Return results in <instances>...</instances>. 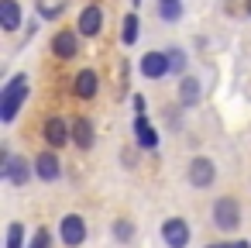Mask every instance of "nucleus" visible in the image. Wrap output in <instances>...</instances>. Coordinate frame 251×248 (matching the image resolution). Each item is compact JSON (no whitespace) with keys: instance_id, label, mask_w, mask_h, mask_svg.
<instances>
[{"instance_id":"26","label":"nucleus","mask_w":251,"mask_h":248,"mask_svg":"<svg viewBox=\"0 0 251 248\" xmlns=\"http://www.w3.org/2000/svg\"><path fill=\"white\" fill-rule=\"evenodd\" d=\"M244 14H248V18H251V0H244Z\"/></svg>"},{"instance_id":"16","label":"nucleus","mask_w":251,"mask_h":248,"mask_svg":"<svg viewBox=\"0 0 251 248\" xmlns=\"http://www.w3.org/2000/svg\"><path fill=\"white\" fill-rule=\"evenodd\" d=\"M73 141L86 152V148H93V121L90 117H76L73 121Z\"/></svg>"},{"instance_id":"9","label":"nucleus","mask_w":251,"mask_h":248,"mask_svg":"<svg viewBox=\"0 0 251 248\" xmlns=\"http://www.w3.org/2000/svg\"><path fill=\"white\" fill-rule=\"evenodd\" d=\"M35 176L45 179V183H55V179L62 176V162H59V155H55L52 148H45V152L35 155Z\"/></svg>"},{"instance_id":"15","label":"nucleus","mask_w":251,"mask_h":248,"mask_svg":"<svg viewBox=\"0 0 251 248\" xmlns=\"http://www.w3.org/2000/svg\"><path fill=\"white\" fill-rule=\"evenodd\" d=\"M0 28H4V31H18L21 28V7H18V0H0Z\"/></svg>"},{"instance_id":"22","label":"nucleus","mask_w":251,"mask_h":248,"mask_svg":"<svg viewBox=\"0 0 251 248\" xmlns=\"http://www.w3.org/2000/svg\"><path fill=\"white\" fill-rule=\"evenodd\" d=\"M62 7H66V4H45V0H38V11H42V18H52V21L62 14Z\"/></svg>"},{"instance_id":"13","label":"nucleus","mask_w":251,"mask_h":248,"mask_svg":"<svg viewBox=\"0 0 251 248\" xmlns=\"http://www.w3.org/2000/svg\"><path fill=\"white\" fill-rule=\"evenodd\" d=\"M200 97H203L200 80H196V76H182V80H179V104H182V107H196Z\"/></svg>"},{"instance_id":"25","label":"nucleus","mask_w":251,"mask_h":248,"mask_svg":"<svg viewBox=\"0 0 251 248\" xmlns=\"http://www.w3.org/2000/svg\"><path fill=\"white\" fill-rule=\"evenodd\" d=\"M227 248H251V241H230Z\"/></svg>"},{"instance_id":"24","label":"nucleus","mask_w":251,"mask_h":248,"mask_svg":"<svg viewBox=\"0 0 251 248\" xmlns=\"http://www.w3.org/2000/svg\"><path fill=\"white\" fill-rule=\"evenodd\" d=\"M131 107H134V114H145V97L134 93V97H131Z\"/></svg>"},{"instance_id":"3","label":"nucleus","mask_w":251,"mask_h":248,"mask_svg":"<svg viewBox=\"0 0 251 248\" xmlns=\"http://www.w3.org/2000/svg\"><path fill=\"white\" fill-rule=\"evenodd\" d=\"M86 234H90V227H86V220H83L79 214H66V217L59 220V238H62V245L79 248V245L86 241Z\"/></svg>"},{"instance_id":"18","label":"nucleus","mask_w":251,"mask_h":248,"mask_svg":"<svg viewBox=\"0 0 251 248\" xmlns=\"http://www.w3.org/2000/svg\"><path fill=\"white\" fill-rule=\"evenodd\" d=\"M138 35H141V21H138V14H127V18H124L121 42H124V45H134V42H138Z\"/></svg>"},{"instance_id":"1","label":"nucleus","mask_w":251,"mask_h":248,"mask_svg":"<svg viewBox=\"0 0 251 248\" xmlns=\"http://www.w3.org/2000/svg\"><path fill=\"white\" fill-rule=\"evenodd\" d=\"M28 90H31L28 73H18V76H14L4 90H0V121H4V124H11V121L18 117L21 104L28 100Z\"/></svg>"},{"instance_id":"12","label":"nucleus","mask_w":251,"mask_h":248,"mask_svg":"<svg viewBox=\"0 0 251 248\" xmlns=\"http://www.w3.org/2000/svg\"><path fill=\"white\" fill-rule=\"evenodd\" d=\"M97 90H100L97 73H93V69H79V73H76V80H73V93H76L79 100H93V97H97Z\"/></svg>"},{"instance_id":"27","label":"nucleus","mask_w":251,"mask_h":248,"mask_svg":"<svg viewBox=\"0 0 251 248\" xmlns=\"http://www.w3.org/2000/svg\"><path fill=\"white\" fill-rule=\"evenodd\" d=\"M206 248H227V245H206Z\"/></svg>"},{"instance_id":"11","label":"nucleus","mask_w":251,"mask_h":248,"mask_svg":"<svg viewBox=\"0 0 251 248\" xmlns=\"http://www.w3.org/2000/svg\"><path fill=\"white\" fill-rule=\"evenodd\" d=\"M31 165H35V162H31ZM31 165H28V159H14V155H11V162L0 169V176H4L7 183H14V186H25V183L31 179V172H35Z\"/></svg>"},{"instance_id":"23","label":"nucleus","mask_w":251,"mask_h":248,"mask_svg":"<svg viewBox=\"0 0 251 248\" xmlns=\"http://www.w3.org/2000/svg\"><path fill=\"white\" fill-rule=\"evenodd\" d=\"M49 245H52V234H49V231H45V227H38V231H35V238H31V245H28V248H49Z\"/></svg>"},{"instance_id":"7","label":"nucleus","mask_w":251,"mask_h":248,"mask_svg":"<svg viewBox=\"0 0 251 248\" xmlns=\"http://www.w3.org/2000/svg\"><path fill=\"white\" fill-rule=\"evenodd\" d=\"M162 241H165V248H186L189 245V224L182 217L162 220Z\"/></svg>"},{"instance_id":"6","label":"nucleus","mask_w":251,"mask_h":248,"mask_svg":"<svg viewBox=\"0 0 251 248\" xmlns=\"http://www.w3.org/2000/svg\"><path fill=\"white\" fill-rule=\"evenodd\" d=\"M138 69H141V76H145V80H165V76L172 73L169 52H158V49H155V52H145Z\"/></svg>"},{"instance_id":"20","label":"nucleus","mask_w":251,"mask_h":248,"mask_svg":"<svg viewBox=\"0 0 251 248\" xmlns=\"http://www.w3.org/2000/svg\"><path fill=\"white\" fill-rule=\"evenodd\" d=\"M7 248H25V227L18 220L7 227Z\"/></svg>"},{"instance_id":"21","label":"nucleus","mask_w":251,"mask_h":248,"mask_svg":"<svg viewBox=\"0 0 251 248\" xmlns=\"http://www.w3.org/2000/svg\"><path fill=\"white\" fill-rule=\"evenodd\" d=\"M169 62H172V73H182V69H186V52L172 45V49H169Z\"/></svg>"},{"instance_id":"19","label":"nucleus","mask_w":251,"mask_h":248,"mask_svg":"<svg viewBox=\"0 0 251 248\" xmlns=\"http://www.w3.org/2000/svg\"><path fill=\"white\" fill-rule=\"evenodd\" d=\"M114 238H117V241H131V238H134V224H131L127 217L114 220Z\"/></svg>"},{"instance_id":"17","label":"nucleus","mask_w":251,"mask_h":248,"mask_svg":"<svg viewBox=\"0 0 251 248\" xmlns=\"http://www.w3.org/2000/svg\"><path fill=\"white\" fill-rule=\"evenodd\" d=\"M158 18L162 21H179L182 18V0H158Z\"/></svg>"},{"instance_id":"10","label":"nucleus","mask_w":251,"mask_h":248,"mask_svg":"<svg viewBox=\"0 0 251 248\" xmlns=\"http://www.w3.org/2000/svg\"><path fill=\"white\" fill-rule=\"evenodd\" d=\"M100 28H103V11H100L97 4H86V7L79 11L76 31H79L83 38H93V35H100Z\"/></svg>"},{"instance_id":"4","label":"nucleus","mask_w":251,"mask_h":248,"mask_svg":"<svg viewBox=\"0 0 251 248\" xmlns=\"http://www.w3.org/2000/svg\"><path fill=\"white\" fill-rule=\"evenodd\" d=\"M42 138L49 141V148H62L66 141H73V124H66V117L52 114V117H45V124H42Z\"/></svg>"},{"instance_id":"2","label":"nucleus","mask_w":251,"mask_h":248,"mask_svg":"<svg viewBox=\"0 0 251 248\" xmlns=\"http://www.w3.org/2000/svg\"><path fill=\"white\" fill-rule=\"evenodd\" d=\"M213 224L220 231H234L241 224V203L234 196H217L213 200Z\"/></svg>"},{"instance_id":"8","label":"nucleus","mask_w":251,"mask_h":248,"mask_svg":"<svg viewBox=\"0 0 251 248\" xmlns=\"http://www.w3.org/2000/svg\"><path fill=\"white\" fill-rule=\"evenodd\" d=\"M52 55H55V59H76V55H79V31H73V28L55 31V38H52Z\"/></svg>"},{"instance_id":"5","label":"nucleus","mask_w":251,"mask_h":248,"mask_svg":"<svg viewBox=\"0 0 251 248\" xmlns=\"http://www.w3.org/2000/svg\"><path fill=\"white\" fill-rule=\"evenodd\" d=\"M186 179H189V186L206 190V186H213V179H217V165H213L206 155H196V159L189 162V169H186Z\"/></svg>"},{"instance_id":"14","label":"nucleus","mask_w":251,"mask_h":248,"mask_svg":"<svg viewBox=\"0 0 251 248\" xmlns=\"http://www.w3.org/2000/svg\"><path fill=\"white\" fill-rule=\"evenodd\" d=\"M134 138H138L141 148H155V145H158V131L148 124L145 114H134Z\"/></svg>"}]
</instances>
